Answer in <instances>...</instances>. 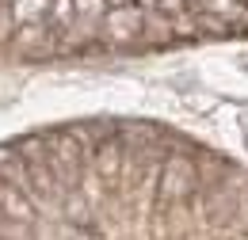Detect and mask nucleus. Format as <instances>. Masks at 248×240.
I'll use <instances>...</instances> for the list:
<instances>
[{
	"mask_svg": "<svg viewBox=\"0 0 248 240\" xmlns=\"http://www.w3.org/2000/svg\"><path fill=\"white\" fill-rule=\"evenodd\" d=\"M145 23V15H141V8L138 4H123V8H111L107 12V34L115 38V42H130V38H138V30Z\"/></svg>",
	"mask_w": 248,
	"mask_h": 240,
	"instance_id": "obj_3",
	"label": "nucleus"
},
{
	"mask_svg": "<svg viewBox=\"0 0 248 240\" xmlns=\"http://www.w3.org/2000/svg\"><path fill=\"white\" fill-rule=\"evenodd\" d=\"M38 141H42L46 164H50V172L58 176V183H62V187H77L80 164H84V149H80L77 134H46V137H38Z\"/></svg>",
	"mask_w": 248,
	"mask_h": 240,
	"instance_id": "obj_1",
	"label": "nucleus"
},
{
	"mask_svg": "<svg viewBox=\"0 0 248 240\" xmlns=\"http://www.w3.org/2000/svg\"><path fill=\"white\" fill-rule=\"evenodd\" d=\"M107 4H111V8H123V4H130V0H107Z\"/></svg>",
	"mask_w": 248,
	"mask_h": 240,
	"instance_id": "obj_6",
	"label": "nucleus"
},
{
	"mask_svg": "<svg viewBox=\"0 0 248 240\" xmlns=\"http://www.w3.org/2000/svg\"><path fill=\"white\" fill-rule=\"evenodd\" d=\"M138 4H141V8H156V0H138Z\"/></svg>",
	"mask_w": 248,
	"mask_h": 240,
	"instance_id": "obj_7",
	"label": "nucleus"
},
{
	"mask_svg": "<svg viewBox=\"0 0 248 240\" xmlns=\"http://www.w3.org/2000/svg\"><path fill=\"white\" fill-rule=\"evenodd\" d=\"M156 12L168 15L172 23H180V19H187V0H156Z\"/></svg>",
	"mask_w": 248,
	"mask_h": 240,
	"instance_id": "obj_5",
	"label": "nucleus"
},
{
	"mask_svg": "<svg viewBox=\"0 0 248 240\" xmlns=\"http://www.w3.org/2000/svg\"><path fill=\"white\" fill-rule=\"evenodd\" d=\"M123 156H126V152H119V145H115V141L99 145V149H95V168H99V176H103V180H119Z\"/></svg>",
	"mask_w": 248,
	"mask_h": 240,
	"instance_id": "obj_4",
	"label": "nucleus"
},
{
	"mask_svg": "<svg viewBox=\"0 0 248 240\" xmlns=\"http://www.w3.org/2000/svg\"><path fill=\"white\" fill-rule=\"evenodd\" d=\"M195 183H199V172L187 156H168L164 168H160V183H156V202L168 210L176 202H187L195 195Z\"/></svg>",
	"mask_w": 248,
	"mask_h": 240,
	"instance_id": "obj_2",
	"label": "nucleus"
}]
</instances>
